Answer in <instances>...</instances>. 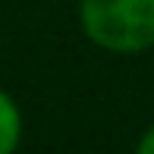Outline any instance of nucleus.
Returning <instances> with one entry per match:
<instances>
[{
  "label": "nucleus",
  "instance_id": "obj_1",
  "mask_svg": "<svg viewBox=\"0 0 154 154\" xmlns=\"http://www.w3.org/2000/svg\"><path fill=\"white\" fill-rule=\"evenodd\" d=\"M82 32L113 54H138L154 47V0H82Z\"/></svg>",
  "mask_w": 154,
  "mask_h": 154
},
{
  "label": "nucleus",
  "instance_id": "obj_2",
  "mask_svg": "<svg viewBox=\"0 0 154 154\" xmlns=\"http://www.w3.org/2000/svg\"><path fill=\"white\" fill-rule=\"evenodd\" d=\"M19 138H22V113L10 94L0 91V154H10Z\"/></svg>",
  "mask_w": 154,
  "mask_h": 154
},
{
  "label": "nucleus",
  "instance_id": "obj_3",
  "mask_svg": "<svg viewBox=\"0 0 154 154\" xmlns=\"http://www.w3.org/2000/svg\"><path fill=\"white\" fill-rule=\"evenodd\" d=\"M138 154H154V126L145 129V135L138 138Z\"/></svg>",
  "mask_w": 154,
  "mask_h": 154
}]
</instances>
